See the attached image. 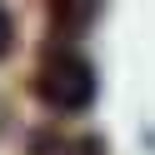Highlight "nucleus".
Here are the masks:
<instances>
[{"mask_svg": "<svg viewBox=\"0 0 155 155\" xmlns=\"http://www.w3.org/2000/svg\"><path fill=\"white\" fill-rule=\"evenodd\" d=\"M95 20V0H50V25L55 35H80Z\"/></svg>", "mask_w": 155, "mask_h": 155, "instance_id": "nucleus-2", "label": "nucleus"}, {"mask_svg": "<svg viewBox=\"0 0 155 155\" xmlns=\"http://www.w3.org/2000/svg\"><path fill=\"white\" fill-rule=\"evenodd\" d=\"M65 155H110V145H105V135H80V140H70Z\"/></svg>", "mask_w": 155, "mask_h": 155, "instance_id": "nucleus-5", "label": "nucleus"}, {"mask_svg": "<svg viewBox=\"0 0 155 155\" xmlns=\"http://www.w3.org/2000/svg\"><path fill=\"white\" fill-rule=\"evenodd\" d=\"M35 100L45 105V110L55 115H80L95 105V90H100V80H95V65L85 60L75 45H45L40 60H35V80H30Z\"/></svg>", "mask_w": 155, "mask_h": 155, "instance_id": "nucleus-1", "label": "nucleus"}, {"mask_svg": "<svg viewBox=\"0 0 155 155\" xmlns=\"http://www.w3.org/2000/svg\"><path fill=\"white\" fill-rule=\"evenodd\" d=\"M65 150H70V145H65L55 130H45V125L30 130V155H65Z\"/></svg>", "mask_w": 155, "mask_h": 155, "instance_id": "nucleus-3", "label": "nucleus"}, {"mask_svg": "<svg viewBox=\"0 0 155 155\" xmlns=\"http://www.w3.org/2000/svg\"><path fill=\"white\" fill-rule=\"evenodd\" d=\"M15 50V15H10V5L0 0V60Z\"/></svg>", "mask_w": 155, "mask_h": 155, "instance_id": "nucleus-4", "label": "nucleus"}]
</instances>
